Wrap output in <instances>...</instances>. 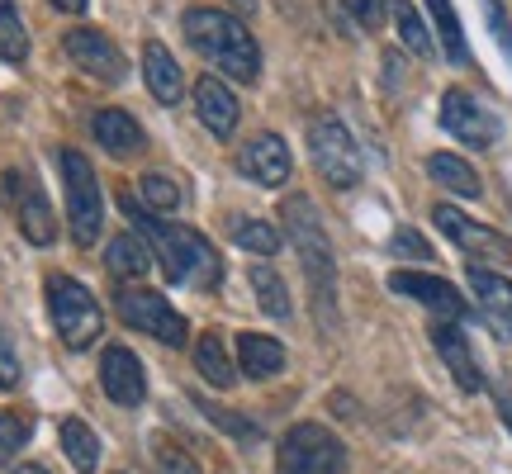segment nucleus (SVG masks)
Instances as JSON below:
<instances>
[{
  "instance_id": "nucleus-1",
  "label": "nucleus",
  "mask_w": 512,
  "mask_h": 474,
  "mask_svg": "<svg viewBox=\"0 0 512 474\" xmlns=\"http://www.w3.org/2000/svg\"><path fill=\"white\" fill-rule=\"evenodd\" d=\"M124 214L138 223L143 242L152 247V261L162 266V275L171 285H185V290H200V294H214L223 285V261H219V252H214V242H209L200 228L152 219V214H143L128 195H124Z\"/></svg>"
},
{
  "instance_id": "nucleus-2",
  "label": "nucleus",
  "mask_w": 512,
  "mask_h": 474,
  "mask_svg": "<svg viewBox=\"0 0 512 474\" xmlns=\"http://www.w3.org/2000/svg\"><path fill=\"white\" fill-rule=\"evenodd\" d=\"M280 214H285V233H290L294 256H299L304 280H309L313 318L323 332H332V323H337V261H332V242L323 219H318V204L309 195H290Z\"/></svg>"
},
{
  "instance_id": "nucleus-3",
  "label": "nucleus",
  "mask_w": 512,
  "mask_h": 474,
  "mask_svg": "<svg viewBox=\"0 0 512 474\" xmlns=\"http://www.w3.org/2000/svg\"><path fill=\"white\" fill-rule=\"evenodd\" d=\"M185 38L223 76H233L242 86H256V76H261V48H256L252 29L238 15H223L214 5H190L185 10Z\"/></svg>"
},
{
  "instance_id": "nucleus-4",
  "label": "nucleus",
  "mask_w": 512,
  "mask_h": 474,
  "mask_svg": "<svg viewBox=\"0 0 512 474\" xmlns=\"http://www.w3.org/2000/svg\"><path fill=\"white\" fill-rule=\"evenodd\" d=\"M57 166H62V185H67V228H72V242L76 247H95L100 228H105V195H100L91 157L67 147L57 157Z\"/></svg>"
},
{
  "instance_id": "nucleus-5",
  "label": "nucleus",
  "mask_w": 512,
  "mask_h": 474,
  "mask_svg": "<svg viewBox=\"0 0 512 474\" xmlns=\"http://www.w3.org/2000/svg\"><path fill=\"white\" fill-rule=\"evenodd\" d=\"M48 313L67 351H86L105 332V313L95 304V294L72 275H48Z\"/></svg>"
},
{
  "instance_id": "nucleus-6",
  "label": "nucleus",
  "mask_w": 512,
  "mask_h": 474,
  "mask_svg": "<svg viewBox=\"0 0 512 474\" xmlns=\"http://www.w3.org/2000/svg\"><path fill=\"white\" fill-rule=\"evenodd\" d=\"M275 474H347V446L323 422H294L280 437Z\"/></svg>"
},
{
  "instance_id": "nucleus-7",
  "label": "nucleus",
  "mask_w": 512,
  "mask_h": 474,
  "mask_svg": "<svg viewBox=\"0 0 512 474\" xmlns=\"http://www.w3.org/2000/svg\"><path fill=\"white\" fill-rule=\"evenodd\" d=\"M309 157L318 166V176L332 185V190H351V185H361V147L356 138L347 133V124L337 119V114H318L309 119Z\"/></svg>"
},
{
  "instance_id": "nucleus-8",
  "label": "nucleus",
  "mask_w": 512,
  "mask_h": 474,
  "mask_svg": "<svg viewBox=\"0 0 512 474\" xmlns=\"http://www.w3.org/2000/svg\"><path fill=\"white\" fill-rule=\"evenodd\" d=\"M119 318H124L133 332H147V337H157L166 347H181L190 328H185V318L171 309V299L157 290H147V285H124L119 290Z\"/></svg>"
},
{
  "instance_id": "nucleus-9",
  "label": "nucleus",
  "mask_w": 512,
  "mask_h": 474,
  "mask_svg": "<svg viewBox=\"0 0 512 474\" xmlns=\"http://www.w3.org/2000/svg\"><path fill=\"white\" fill-rule=\"evenodd\" d=\"M432 219H437L441 233L460 247V256H470L475 266L479 261H484V266H512V237H503L498 228L470 219V214H460L456 204H437Z\"/></svg>"
},
{
  "instance_id": "nucleus-10",
  "label": "nucleus",
  "mask_w": 512,
  "mask_h": 474,
  "mask_svg": "<svg viewBox=\"0 0 512 474\" xmlns=\"http://www.w3.org/2000/svg\"><path fill=\"white\" fill-rule=\"evenodd\" d=\"M441 128H446L456 143L475 147V152L498 143V119L484 110L470 91H460V86H451V91L441 95Z\"/></svg>"
},
{
  "instance_id": "nucleus-11",
  "label": "nucleus",
  "mask_w": 512,
  "mask_h": 474,
  "mask_svg": "<svg viewBox=\"0 0 512 474\" xmlns=\"http://www.w3.org/2000/svg\"><path fill=\"white\" fill-rule=\"evenodd\" d=\"M238 171H242V181L261 185V190H280L294 171L285 138H280V133H252V138L238 147Z\"/></svg>"
},
{
  "instance_id": "nucleus-12",
  "label": "nucleus",
  "mask_w": 512,
  "mask_h": 474,
  "mask_svg": "<svg viewBox=\"0 0 512 474\" xmlns=\"http://www.w3.org/2000/svg\"><path fill=\"white\" fill-rule=\"evenodd\" d=\"M5 190H10V204H15L19 233L29 237L34 247H48L57 237V219H53L48 195H43V185H38L34 176H24V171H10V176H5Z\"/></svg>"
},
{
  "instance_id": "nucleus-13",
  "label": "nucleus",
  "mask_w": 512,
  "mask_h": 474,
  "mask_svg": "<svg viewBox=\"0 0 512 474\" xmlns=\"http://www.w3.org/2000/svg\"><path fill=\"white\" fill-rule=\"evenodd\" d=\"M62 48H67V57H72L81 72L95 76V81H105V86H119V81L128 76L124 53H119L114 38H105L100 29H67Z\"/></svg>"
},
{
  "instance_id": "nucleus-14",
  "label": "nucleus",
  "mask_w": 512,
  "mask_h": 474,
  "mask_svg": "<svg viewBox=\"0 0 512 474\" xmlns=\"http://www.w3.org/2000/svg\"><path fill=\"white\" fill-rule=\"evenodd\" d=\"M389 290L403 294V299H418L422 309L441 313L446 323H465V294L441 280V275H427V271H394L389 275Z\"/></svg>"
},
{
  "instance_id": "nucleus-15",
  "label": "nucleus",
  "mask_w": 512,
  "mask_h": 474,
  "mask_svg": "<svg viewBox=\"0 0 512 474\" xmlns=\"http://www.w3.org/2000/svg\"><path fill=\"white\" fill-rule=\"evenodd\" d=\"M100 389H105V399H114L119 408H138V403L147 399L143 361L128 347H105V356H100Z\"/></svg>"
},
{
  "instance_id": "nucleus-16",
  "label": "nucleus",
  "mask_w": 512,
  "mask_h": 474,
  "mask_svg": "<svg viewBox=\"0 0 512 474\" xmlns=\"http://www.w3.org/2000/svg\"><path fill=\"white\" fill-rule=\"evenodd\" d=\"M470 294H475L479 318L498 337H512V280L508 275L489 271V266H470Z\"/></svg>"
},
{
  "instance_id": "nucleus-17",
  "label": "nucleus",
  "mask_w": 512,
  "mask_h": 474,
  "mask_svg": "<svg viewBox=\"0 0 512 474\" xmlns=\"http://www.w3.org/2000/svg\"><path fill=\"white\" fill-rule=\"evenodd\" d=\"M432 347H437V356L446 361V370L456 375V384L465 389V394H479V389H484L475 347H470V337H465V328H460V323H446V318H441L437 328H432Z\"/></svg>"
},
{
  "instance_id": "nucleus-18",
  "label": "nucleus",
  "mask_w": 512,
  "mask_h": 474,
  "mask_svg": "<svg viewBox=\"0 0 512 474\" xmlns=\"http://www.w3.org/2000/svg\"><path fill=\"white\" fill-rule=\"evenodd\" d=\"M195 114H200V124L214 133V138H233V128H238V95L223 86L219 76H200L195 81Z\"/></svg>"
},
{
  "instance_id": "nucleus-19",
  "label": "nucleus",
  "mask_w": 512,
  "mask_h": 474,
  "mask_svg": "<svg viewBox=\"0 0 512 474\" xmlns=\"http://www.w3.org/2000/svg\"><path fill=\"white\" fill-rule=\"evenodd\" d=\"M143 81H147V91H152L157 105H181L185 76H181V67H176L171 48L157 43V38H147L143 43Z\"/></svg>"
},
{
  "instance_id": "nucleus-20",
  "label": "nucleus",
  "mask_w": 512,
  "mask_h": 474,
  "mask_svg": "<svg viewBox=\"0 0 512 474\" xmlns=\"http://www.w3.org/2000/svg\"><path fill=\"white\" fill-rule=\"evenodd\" d=\"M91 133H95V143L105 147L110 157H138L147 147V133H143V124L133 119V114H124V110H95V119H91Z\"/></svg>"
},
{
  "instance_id": "nucleus-21",
  "label": "nucleus",
  "mask_w": 512,
  "mask_h": 474,
  "mask_svg": "<svg viewBox=\"0 0 512 474\" xmlns=\"http://www.w3.org/2000/svg\"><path fill=\"white\" fill-rule=\"evenodd\" d=\"M238 370L247 380H275L285 370V347L266 332H242L238 337Z\"/></svg>"
},
{
  "instance_id": "nucleus-22",
  "label": "nucleus",
  "mask_w": 512,
  "mask_h": 474,
  "mask_svg": "<svg viewBox=\"0 0 512 474\" xmlns=\"http://www.w3.org/2000/svg\"><path fill=\"white\" fill-rule=\"evenodd\" d=\"M427 176H432L441 190L460 195V200H479V195H484L479 171L465 162V157H456V152H432V157H427Z\"/></svg>"
},
{
  "instance_id": "nucleus-23",
  "label": "nucleus",
  "mask_w": 512,
  "mask_h": 474,
  "mask_svg": "<svg viewBox=\"0 0 512 474\" xmlns=\"http://www.w3.org/2000/svg\"><path fill=\"white\" fill-rule=\"evenodd\" d=\"M105 266H110V275H119V280H143L147 266H152V247H147L143 237L119 233V237H110V247H105Z\"/></svg>"
},
{
  "instance_id": "nucleus-24",
  "label": "nucleus",
  "mask_w": 512,
  "mask_h": 474,
  "mask_svg": "<svg viewBox=\"0 0 512 474\" xmlns=\"http://www.w3.org/2000/svg\"><path fill=\"white\" fill-rule=\"evenodd\" d=\"M195 370H200L214 389H233L238 365H233V356H228V347H223L219 332H204L200 342H195Z\"/></svg>"
},
{
  "instance_id": "nucleus-25",
  "label": "nucleus",
  "mask_w": 512,
  "mask_h": 474,
  "mask_svg": "<svg viewBox=\"0 0 512 474\" xmlns=\"http://www.w3.org/2000/svg\"><path fill=\"white\" fill-rule=\"evenodd\" d=\"M389 5H394V24H399L403 48L413 57H422V62H432V57H437V38H432V29L422 24L418 5H413V0H389Z\"/></svg>"
},
{
  "instance_id": "nucleus-26",
  "label": "nucleus",
  "mask_w": 512,
  "mask_h": 474,
  "mask_svg": "<svg viewBox=\"0 0 512 474\" xmlns=\"http://www.w3.org/2000/svg\"><path fill=\"white\" fill-rule=\"evenodd\" d=\"M57 437H62V451H67V460H72L76 470L95 474V465H100V437H95L86 422H81V418H62Z\"/></svg>"
},
{
  "instance_id": "nucleus-27",
  "label": "nucleus",
  "mask_w": 512,
  "mask_h": 474,
  "mask_svg": "<svg viewBox=\"0 0 512 474\" xmlns=\"http://www.w3.org/2000/svg\"><path fill=\"white\" fill-rule=\"evenodd\" d=\"M427 10H432V24H437L441 53L451 57L456 67H470V43H465V34H460L456 5H451V0H427Z\"/></svg>"
},
{
  "instance_id": "nucleus-28",
  "label": "nucleus",
  "mask_w": 512,
  "mask_h": 474,
  "mask_svg": "<svg viewBox=\"0 0 512 474\" xmlns=\"http://www.w3.org/2000/svg\"><path fill=\"white\" fill-rule=\"evenodd\" d=\"M247 280H252V290H256V304L271 313V318H290V290H285V280L275 275L271 261H256L252 271H247Z\"/></svg>"
},
{
  "instance_id": "nucleus-29",
  "label": "nucleus",
  "mask_w": 512,
  "mask_h": 474,
  "mask_svg": "<svg viewBox=\"0 0 512 474\" xmlns=\"http://www.w3.org/2000/svg\"><path fill=\"white\" fill-rule=\"evenodd\" d=\"M0 57L5 62H29V29H24V19H19L15 0H0Z\"/></svg>"
},
{
  "instance_id": "nucleus-30",
  "label": "nucleus",
  "mask_w": 512,
  "mask_h": 474,
  "mask_svg": "<svg viewBox=\"0 0 512 474\" xmlns=\"http://www.w3.org/2000/svg\"><path fill=\"white\" fill-rule=\"evenodd\" d=\"M233 242H238L242 252H252V256H275L280 252V233H275L266 219H247V214L233 219Z\"/></svg>"
},
{
  "instance_id": "nucleus-31",
  "label": "nucleus",
  "mask_w": 512,
  "mask_h": 474,
  "mask_svg": "<svg viewBox=\"0 0 512 474\" xmlns=\"http://www.w3.org/2000/svg\"><path fill=\"white\" fill-rule=\"evenodd\" d=\"M138 190H143V204L152 209V214L181 209V185L171 181V176H162V171H147L143 181H138Z\"/></svg>"
},
{
  "instance_id": "nucleus-32",
  "label": "nucleus",
  "mask_w": 512,
  "mask_h": 474,
  "mask_svg": "<svg viewBox=\"0 0 512 474\" xmlns=\"http://www.w3.org/2000/svg\"><path fill=\"white\" fill-rule=\"evenodd\" d=\"M24 441H29V418H19V413H5V408H0V465H10Z\"/></svg>"
},
{
  "instance_id": "nucleus-33",
  "label": "nucleus",
  "mask_w": 512,
  "mask_h": 474,
  "mask_svg": "<svg viewBox=\"0 0 512 474\" xmlns=\"http://www.w3.org/2000/svg\"><path fill=\"white\" fill-rule=\"evenodd\" d=\"M484 5V19H489V34H494V43L503 48V57L512 62V19L508 10H503V0H479Z\"/></svg>"
},
{
  "instance_id": "nucleus-34",
  "label": "nucleus",
  "mask_w": 512,
  "mask_h": 474,
  "mask_svg": "<svg viewBox=\"0 0 512 474\" xmlns=\"http://www.w3.org/2000/svg\"><path fill=\"white\" fill-rule=\"evenodd\" d=\"M342 5H347V15L356 19L361 29H370V34H375L384 24V15H389V0H342Z\"/></svg>"
},
{
  "instance_id": "nucleus-35",
  "label": "nucleus",
  "mask_w": 512,
  "mask_h": 474,
  "mask_svg": "<svg viewBox=\"0 0 512 474\" xmlns=\"http://www.w3.org/2000/svg\"><path fill=\"white\" fill-rule=\"evenodd\" d=\"M389 252H394V256H408V261H432L427 237L413 233V228H399V233H394V242H389Z\"/></svg>"
},
{
  "instance_id": "nucleus-36",
  "label": "nucleus",
  "mask_w": 512,
  "mask_h": 474,
  "mask_svg": "<svg viewBox=\"0 0 512 474\" xmlns=\"http://www.w3.org/2000/svg\"><path fill=\"white\" fill-rule=\"evenodd\" d=\"M157 460H162L166 474H204L195 460H190V451H181L176 441H157Z\"/></svg>"
},
{
  "instance_id": "nucleus-37",
  "label": "nucleus",
  "mask_w": 512,
  "mask_h": 474,
  "mask_svg": "<svg viewBox=\"0 0 512 474\" xmlns=\"http://www.w3.org/2000/svg\"><path fill=\"white\" fill-rule=\"evenodd\" d=\"M19 384V351L10 342V332L0 328V389H15Z\"/></svg>"
},
{
  "instance_id": "nucleus-38",
  "label": "nucleus",
  "mask_w": 512,
  "mask_h": 474,
  "mask_svg": "<svg viewBox=\"0 0 512 474\" xmlns=\"http://www.w3.org/2000/svg\"><path fill=\"white\" fill-rule=\"evenodd\" d=\"M195 408H204V418L209 422H219L223 432H233V437H256V427L252 422H242V418H233V413H219L214 403H204V399H195Z\"/></svg>"
},
{
  "instance_id": "nucleus-39",
  "label": "nucleus",
  "mask_w": 512,
  "mask_h": 474,
  "mask_svg": "<svg viewBox=\"0 0 512 474\" xmlns=\"http://www.w3.org/2000/svg\"><path fill=\"white\" fill-rule=\"evenodd\" d=\"M53 5L62 10V15H81V10H86L91 0H53Z\"/></svg>"
},
{
  "instance_id": "nucleus-40",
  "label": "nucleus",
  "mask_w": 512,
  "mask_h": 474,
  "mask_svg": "<svg viewBox=\"0 0 512 474\" xmlns=\"http://www.w3.org/2000/svg\"><path fill=\"white\" fill-rule=\"evenodd\" d=\"M498 413H503V422H508V432H512V399L508 394H498Z\"/></svg>"
},
{
  "instance_id": "nucleus-41",
  "label": "nucleus",
  "mask_w": 512,
  "mask_h": 474,
  "mask_svg": "<svg viewBox=\"0 0 512 474\" xmlns=\"http://www.w3.org/2000/svg\"><path fill=\"white\" fill-rule=\"evenodd\" d=\"M15 474H48V470H43V465H19Z\"/></svg>"
},
{
  "instance_id": "nucleus-42",
  "label": "nucleus",
  "mask_w": 512,
  "mask_h": 474,
  "mask_svg": "<svg viewBox=\"0 0 512 474\" xmlns=\"http://www.w3.org/2000/svg\"><path fill=\"white\" fill-rule=\"evenodd\" d=\"M233 5H238V10H252V0H233Z\"/></svg>"
}]
</instances>
